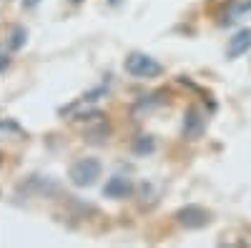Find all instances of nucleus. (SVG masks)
Wrapping results in <instances>:
<instances>
[{
  "label": "nucleus",
  "mask_w": 251,
  "mask_h": 248,
  "mask_svg": "<svg viewBox=\"0 0 251 248\" xmlns=\"http://www.w3.org/2000/svg\"><path fill=\"white\" fill-rule=\"evenodd\" d=\"M126 73L133 78H156L161 75V66L146 53H131L126 58Z\"/></svg>",
  "instance_id": "1"
},
{
  "label": "nucleus",
  "mask_w": 251,
  "mask_h": 248,
  "mask_svg": "<svg viewBox=\"0 0 251 248\" xmlns=\"http://www.w3.org/2000/svg\"><path fill=\"white\" fill-rule=\"evenodd\" d=\"M100 171L103 168L96 158H83L71 168V180L75 185H80V188H88V185H93L100 178Z\"/></svg>",
  "instance_id": "2"
},
{
  "label": "nucleus",
  "mask_w": 251,
  "mask_h": 248,
  "mask_svg": "<svg viewBox=\"0 0 251 248\" xmlns=\"http://www.w3.org/2000/svg\"><path fill=\"white\" fill-rule=\"evenodd\" d=\"M208 211H203L201 205H186V208L178 211V223L186 225V228H201V225L208 223Z\"/></svg>",
  "instance_id": "3"
},
{
  "label": "nucleus",
  "mask_w": 251,
  "mask_h": 248,
  "mask_svg": "<svg viewBox=\"0 0 251 248\" xmlns=\"http://www.w3.org/2000/svg\"><path fill=\"white\" fill-rule=\"evenodd\" d=\"M251 48V30L249 28H244V30H239L234 38H231V43H228V58H239V55H244L246 50Z\"/></svg>",
  "instance_id": "4"
},
{
  "label": "nucleus",
  "mask_w": 251,
  "mask_h": 248,
  "mask_svg": "<svg viewBox=\"0 0 251 248\" xmlns=\"http://www.w3.org/2000/svg\"><path fill=\"white\" fill-rule=\"evenodd\" d=\"M249 13H251V0H249V3H228L226 10H224V15H221V23L224 25H231L234 20H241Z\"/></svg>",
  "instance_id": "5"
},
{
  "label": "nucleus",
  "mask_w": 251,
  "mask_h": 248,
  "mask_svg": "<svg viewBox=\"0 0 251 248\" xmlns=\"http://www.w3.org/2000/svg\"><path fill=\"white\" fill-rule=\"evenodd\" d=\"M131 193H133V185L128 180H123V178H113L106 185V196L108 198H126V196H131Z\"/></svg>",
  "instance_id": "6"
},
{
  "label": "nucleus",
  "mask_w": 251,
  "mask_h": 248,
  "mask_svg": "<svg viewBox=\"0 0 251 248\" xmlns=\"http://www.w3.org/2000/svg\"><path fill=\"white\" fill-rule=\"evenodd\" d=\"M23 43H25V30L20 28V25H15V28L10 30V40H8V48H10V50H18V48H23Z\"/></svg>",
  "instance_id": "7"
},
{
  "label": "nucleus",
  "mask_w": 251,
  "mask_h": 248,
  "mask_svg": "<svg viewBox=\"0 0 251 248\" xmlns=\"http://www.w3.org/2000/svg\"><path fill=\"white\" fill-rule=\"evenodd\" d=\"M40 3H43V0H23V8H35V5H40Z\"/></svg>",
  "instance_id": "8"
}]
</instances>
